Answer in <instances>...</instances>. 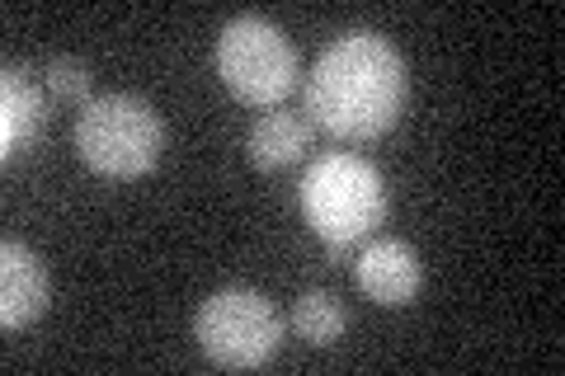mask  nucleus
Returning a JSON list of instances; mask_svg holds the SVG:
<instances>
[{
	"label": "nucleus",
	"mask_w": 565,
	"mask_h": 376,
	"mask_svg": "<svg viewBox=\"0 0 565 376\" xmlns=\"http://www.w3.org/2000/svg\"><path fill=\"white\" fill-rule=\"evenodd\" d=\"M217 76L250 109H278L297 85V47L264 14H236L217 33Z\"/></svg>",
	"instance_id": "obj_4"
},
{
	"label": "nucleus",
	"mask_w": 565,
	"mask_h": 376,
	"mask_svg": "<svg viewBox=\"0 0 565 376\" xmlns=\"http://www.w3.org/2000/svg\"><path fill=\"white\" fill-rule=\"evenodd\" d=\"M76 151L104 179H141L156 170L166 151V118L141 95L114 89V95H99L81 109Z\"/></svg>",
	"instance_id": "obj_3"
},
{
	"label": "nucleus",
	"mask_w": 565,
	"mask_h": 376,
	"mask_svg": "<svg viewBox=\"0 0 565 376\" xmlns=\"http://www.w3.org/2000/svg\"><path fill=\"white\" fill-rule=\"evenodd\" d=\"M326 255H330V264H349L353 259V245H326Z\"/></svg>",
	"instance_id": "obj_12"
},
{
	"label": "nucleus",
	"mask_w": 565,
	"mask_h": 376,
	"mask_svg": "<svg viewBox=\"0 0 565 376\" xmlns=\"http://www.w3.org/2000/svg\"><path fill=\"white\" fill-rule=\"evenodd\" d=\"M245 151H250L259 170H288L311 151V122L288 109L264 114L250 128V137H245Z\"/></svg>",
	"instance_id": "obj_9"
},
{
	"label": "nucleus",
	"mask_w": 565,
	"mask_h": 376,
	"mask_svg": "<svg viewBox=\"0 0 565 376\" xmlns=\"http://www.w3.org/2000/svg\"><path fill=\"white\" fill-rule=\"evenodd\" d=\"M353 282L367 301L396 311V307H411L424 288V264L415 255V245H405L396 236H373L363 240L359 249V264H353Z\"/></svg>",
	"instance_id": "obj_6"
},
{
	"label": "nucleus",
	"mask_w": 565,
	"mask_h": 376,
	"mask_svg": "<svg viewBox=\"0 0 565 376\" xmlns=\"http://www.w3.org/2000/svg\"><path fill=\"white\" fill-rule=\"evenodd\" d=\"M411 76L392 39L373 29L340 33L307 76V114L321 132L340 141L386 137L405 114Z\"/></svg>",
	"instance_id": "obj_1"
},
{
	"label": "nucleus",
	"mask_w": 565,
	"mask_h": 376,
	"mask_svg": "<svg viewBox=\"0 0 565 376\" xmlns=\"http://www.w3.org/2000/svg\"><path fill=\"white\" fill-rule=\"evenodd\" d=\"M193 339H199V348L207 353L212 367L255 372L282 344V315L255 288H222L193 315Z\"/></svg>",
	"instance_id": "obj_5"
},
{
	"label": "nucleus",
	"mask_w": 565,
	"mask_h": 376,
	"mask_svg": "<svg viewBox=\"0 0 565 376\" xmlns=\"http://www.w3.org/2000/svg\"><path fill=\"white\" fill-rule=\"evenodd\" d=\"M47 99L33 80V71L24 62H10L0 76V160L14 165L20 155L39 147V137L47 128Z\"/></svg>",
	"instance_id": "obj_8"
},
{
	"label": "nucleus",
	"mask_w": 565,
	"mask_h": 376,
	"mask_svg": "<svg viewBox=\"0 0 565 376\" xmlns=\"http://www.w3.org/2000/svg\"><path fill=\"white\" fill-rule=\"evenodd\" d=\"M302 212L326 245L359 249L386 222V184L373 160L353 151H330L302 179Z\"/></svg>",
	"instance_id": "obj_2"
},
{
	"label": "nucleus",
	"mask_w": 565,
	"mask_h": 376,
	"mask_svg": "<svg viewBox=\"0 0 565 376\" xmlns=\"http://www.w3.org/2000/svg\"><path fill=\"white\" fill-rule=\"evenodd\" d=\"M288 325L292 334L302 339V344L311 348H330V344H340L344 330H349V311H344V301L334 297V292H321V288H311L292 301V315H288Z\"/></svg>",
	"instance_id": "obj_10"
},
{
	"label": "nucleus",
	"mask_w": 565,
	"mask_h": 376,
	"mask_svg": "<svg viewBox=\"0 0 565 376\" xmlns=\"http://www.w3.org/2000/svg\"><path fill=\"white\" fill-rule=\"evenodd\" d=\"M52 307V273L24 240L6 236L0 245V325L24 330Z\"/></svg>",
	"instance_id": "obj_7"
},
{
	"label": "nucleus",
	"mask_w": 565,
	"mask_h": 376,
	"mask_svg": "<svg viewBox=\"0 0 565 376\" xmlns=\"http://www.w3.org/2000/svg\"><path fill=\"white\" fill-rule=\"evenodd\" d=\"M43 80H47V95L52 104H66V109H85L90 104V66L71 52H57L47 66H43Z\"/></svg>",
	"instance_id": "obj_11"
}]
</instances>
